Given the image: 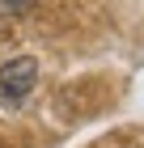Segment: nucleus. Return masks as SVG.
<instances>
[{"mask_svg":"<svg viewBox=\"0 0 144 148\" xmlns=\"http://www.w3.org/2000/svg\"><path fill=\"white\" fill-rule=\"evenodd\" d=\"M34 85H38V59H30V55L9 59L0 68V102H9V106L25 102L34 93Z\"/></svg>","mask_w":144,"mask_h":148,"instance_id":"1","label":"nucleus"},{"mask_svg":"<svg viewBox=\"0 0 144 148\" xmlns=\"http://www.w3.org/2000/svg\"><path fill=\"white\" fill-rule=\"evenodd\" d=\"M34 0H0V13H9V17H17V13H30Z\"/></svg>","mask_w":144,"mask_h":148,"instance_id":"2","label":"nucleus"}]
</instances>
